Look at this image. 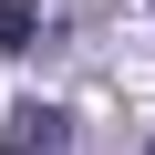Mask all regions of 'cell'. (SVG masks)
<instances>
[{
  "mask_svg": "<svg viewBox=\"0 0 155 155\" xmlns=\"http://www.w3.org/2000/svg\"><path fill=\"white\" fill-rule=\"evenodd\" d=\"M0 155H62V114H52V104H11Z\"/></svg>",
  "mask_w": 155,
  "mask_h": 155,
  "instance_id": "obj_1",
  "label": "cell"
},
{
  "mask_svg": "<svg viewBox=\"0 0 155 155\" xmlns=\"http://www.w3.org/2000/svg\"><path fill=\"white\" fill-rule=\"evenodd\" d=\"M41 41V11H31V0H0V52H31Z\"/></svg>",
  "mask_w": 155,
  "mask_h": 155,
  "instance_id": "obj_2",
  "label": "cell"
},
{
  "mask_svg": "<svg viewBox=\"0 0 155 155\" xmlns=\"http://www.w3.org/2000/svg\"><path fill=\"white\" fill-rule=\"evenodd\" d=\"M145 155H155V145H145Z\"/></svg>",
  "mask_w": 155,
  "mask_h": 155,
  "instance_id": "obj_3",
  "label": "cell"
}]
</instances>
